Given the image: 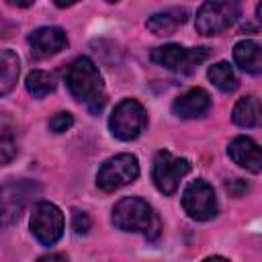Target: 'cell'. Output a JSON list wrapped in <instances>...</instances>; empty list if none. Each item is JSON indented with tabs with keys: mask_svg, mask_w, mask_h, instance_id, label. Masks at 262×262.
<instances>
[{
	"mask_svg": "<svg viewBox=\"0 0 262 262\" xmlns=\"http://www.w3.org/2000/svg\"><path fill=\"white\" fill-rule=\"evenodd\" d=\"M209 108H211V98L201 88H192V90L180 94L174 100V104H172L174 115L180 117V119H196V117H203Z\"/></svg>",
	"mask_w": 262,
	"mask_h": 262,
	"instance_id": "4fadbf2b",
	"label": "cell"
},
{
	"mask_svg": "<svg viewBox=\"0 0 262 262\" xmlns=\"http://www.w3.org/2000/svg\"><path fill=\"white\" fill-rule=\"evenodd\" d=\"M72 227H74V231L78 235H86L88 229H90V217H88V213L78 211V209L72 211Z\"/></svg>",
	"mask_w": 262,
	"mask_h": 262,
	"instance_id": "7402d4cb",
	"label": "cell"
},
{
	"mask_svg": "<svg viewBox=\"0 0 262 262\" xmlns=\"http://www.w3.org/2000/svg\"><path fill=\"white\" fill-rule=\"evenodd\" d=\"M231 119L239 127H256L262 123V102L256 96H244L233 106Z\"/></svg>",
	"mask_w": 262,
	"mask_h": 262,
	"instance_id": "2e32d148",
	"label": "cell"
},
{
	"mask_svg": "<svg viewBox=\"0 0 262 262\" xmlns=\"http://www.w3.org/2000/svg\"><path fill=\"white\" fill-rule=\"evenodd\" d=\"M256 14H258V18H260V20H262V2H260V4H258V8H256Z\"/></svg>",
	"mask_w": 262,
	"mask_h": 262,
	"instance_id": "4316f807",
	"label": "cell"
},
{
	"mask_svg": "<svg viewBox=\"0 0 262 262\" xmlns=\"http://www.w3.org/2000/svg\"><path fill=\"white\" fill-rule=\"evenodd\" d=\"M10 4H14V6H20V8H27V6H31L35 0H8Z\"/></svg>",
	"mask_w": 262,
	"mask_h": 262,
	"instance_id": "cb8c5ba5",
	"label": "cell"
},
{
	"mask_svg": "<svg viewBox=\"0 0 262 262\" xmlns=\"http://www.w3.org/2000/svg\"><path fill=\"white\" fill-rule=\"evenodd\" d=\"M139 176V162L131 154H119L115 158H108L96 174V186L104 192L119 190L121 186L133 182Z\"/></svg>",
	"mask_w": 262,
	"mask_h": 262,
	"instance_id": "8992f818",
	"label": "cell"
},
{
	"mask_svg": "<svg viewBox=\"0 0 262 262\" xmlns=\"http://www.w3.org/2000/svg\"><path fill=\"white\" fill-rule=\"evenodd\" d=\"M18 57L16 53H12L10 49H2L0 53V94L6 96L18 78Z\"/></svg>",
	"mask_w": 262,
	"mask_h": 262,
	"instance_id": "e0dca14e",
	"label": "cell"
},
{
	"mask_svg": "<svg viewBox=\"0 0 262 262\" xmlns=\"http://www.w3.org/2000/svg\"><path fill=\"white\" fill-rule=\"evenodd\" d=\"M209 80H211L221 92H225V94H229V92H233V90L237 88V78H235V74H233V70H231V66H229L227 61H217V63H213V66L209 68Z\"/></svg>",
	"mask_w": 262,
	"mask_h": 262,
	"instance_id": "d6986e66",
	"label": "cell"
},
{
	"mask_svg": "<svg viewBox=\"0 0 262 262\" xmlns=\"http://www.w3.org/2000/svg\"><path fill=\"white\" fill-rule=\"evenodd\" d=\"M18 147H16V127L10 121L8 113L2 115L0 121V162L2 166L10 164V160L16 156Z\"/></svg>",
	"mask_w": 262,
	"mask_h": 262,
	"instance_id": "ac0fdd59",
	"label": "cell"
},
{
	"mask_svg": "<svg viewBox=\"0 0 262 262\" xmlns=\"http://www.w3.org/2000/svg\"><path fill=\"white\" fill-rule=\"evenodd\" d=\"M106 2H111V4H113V2H119V0H106Z\"/></svg>",
	"mask_w": 262,
	"mask_h": 262,
	"instance_id": "83f0119b",
	"label": "cell"
},
{
	"mask_svg": "<svg viewBox=\"0 0 262 262\" xmlns=\"http://www.w3.org/2000/svg\"><path fill=\"white\" fill-rule=\"evenodd\" d=\"M190 172V162L184 158H174L170 151H158L151 166V178L160 192L174 194L180 180Z\"/></svg>",
	"mask_w": 262,
	"mask_h": 262,
	"instance_id": "52a82bcc",
	"label": "cell"
},
{
	"mask_svg": "<svg viewBox=\"0 0 262 262\" xmlns=\"http://www.w3.org/2000/svg\"><path fill=\"white\" fill-rule=\"evenodd\" d=\"M70 94L82 102L92 115H98L106 102L104 84L98 68L90 57H76L63 72Z\"/></svg>",
	"mask_w": 262,
	"mask_h": 262,
	"instance_id": "6da1fadb",
	"label": "cell"
},
{
	"mask_svg": "<svg viewBox=\"0 0 262 262\" xmlns=\"http://www.w3.org/2000/svg\"><path fill=\"white\" fill-rule=\"evenodd\" d=\"M31 231L43 246H53L63 233V215L61 211L47 201L35 203L31 213Z\"/></svg>",
	"mask_w": 262,
	"mask_h": 262,
	"instance_id": "9c48e42d",
	"label": "cell"
},
{
	"mask_svg": "<svg viewBox=\"0 0 262 262\" xmlns=\"http://www.w3.org/2000/svg\"><path fill=\"white\" fill-rule=\"evenodd\" d=\"M25 86H27V92H29L33 98H43V96H47V94L53 92L55 82H53V76H51V74L41 72V70H35V72H31V74L27 76Z\"/></svg>",
	"mask_w": 262,
	"mask_h": 262,
	"instance_id": "ffe728a7",
	"label": "cell"
},
{
	"mask_svg": "<svg viewBox=\"0 0 262 262\" xmlns=\"http://www.w3.org/2000/svg\"><path fill=\"white\" fill-rule=\"evenodd\" d=\"M66 45H68V37L59 27H41L29 37L31 55L35 59L51 57L61 49H66Z\"/></svg>",
	"mask_w": 262,
	"mask_h": 262,
	"instance_id": "8fae6325",
	"label": "cell"
},
{
	"mask_svg": "<svg viewBox=\"0 0 262 262\" xmlns=\"http://www.w3.org/2000/svg\"><path fill=\"white\" fill-rule=\"evenodd\" d=\"M188 12L184 8H170L164 12H156L147 18L145 27L154 33V35H172L180 25L186 23Z\"/></svg>",
	"mask_w": 262,
	"mask_h": 262,
	"instance_id": "5bb4252c",
	"label": "cell"
},
{
	"mask_svg": "<svg viewBox=\"0 0 262 262\" xmlns=\"http://www.w3.org/2000/svg\"><path fill=\"white\" fill-rule=\"evenodd\" d=\"M233 61L248 74H262V45H258L256 41L235 43Z\"/></svg>",
	"mask_w": 262,
	"mask_h": 262,
	"instance_id": "9a60e30c",
	"label": "cell"
},
{
	"mask_svg": "<svg viewBox=\"0 0 262 262\" xmlns=\"http://www.w3.org/2000/svg\"><path fill=\"white\" fill-rule=\"evenodd\" d=\"M242 12L239 0H205L196 12V31L201 35H217L229 29Z\"/></svg>",
	"mask_w": 262,
	"mask_h": 262,
	"instance_id": "3957f363",
	"label": "cell"
},
{
	"mask_svg": "<svg viewBox=\"0 0 262 262\" xmlns=\"http://www.w3.org/2000/svg\"><path fill=\"white\" fill-rule=\"evenodd\" d=\"M41 194V186L33 180H8L2 186V223L10 225L20 217L25 207Z\"/></svg>",
	"mask_w": 262,
	"mask_h": 262,
	"instance_id": "ba28073f",
	"label": "cell"
},
{
	"mask_svg": "<svg viewBox=\"0 0 262 262\" xmlns=\"http://www.w3.org/2000/svg\"><path fill=\"white\" fill-rule=\"evenodd\" d=\"M74 125V117L70 113H57L49 119V129L53 133H63Z\"/></svg>",
	"mask_w": 262,
	"mask_h": 262,
	"instance_id": "44dd1931",
	"label": "cell"
},
{
	"mask_svg": "<svg viewBox=\"0 0 262 262\" xmlns=\"http://www.w3.org/2000/svg\"><path fill=\"white\" fill-rule=\"evenodd\" d=\"M227 156L233 160V164L248 172H262V147L250 137L239 135L231 139V143L227 145Z\"/></svg>",
	"mask_w": 262,
	"mask_h": 262,
	"instance_id": "7c38bea8",
	"label": "cell"
},
{
	"mask_svg": "<svg viewBox=\"0 0 262 262\" xmlns=\"http://www.w3.org/2000/svg\"><path fill=\"white\" fill-rule=\"evenodd\" d=\"M147 125V115H145V108L133 100V98H125L121 100L111 119H108V127H111V133L121 139V141H131L135 139Z\"/></svg>",
	"mask_w": 262,
	"mask_h": 262,
	"instance_id": "5b68a950",
	"label": "cell"
},
{
	"mask_svg": "<svg viewBox=\"0 0 262 262\" xmlns=\"http://www.w3.org/2000/svg\"><path fill=\"white\" fill-rule=\"evenodd\" d=\"M53 2H55V6H59V8H68V6L76 4L78 0H53Z\"/></svg>",
	"mask_w": 262,
	"mask_h": 262,
	"instance_id": "d4e9b609",
	"label": "cell"
},
{
	"mask_svg": "<svg viewBox=\"0 0 262 262\" xmlns=\"http://www.w3.org/2000/svg\"><path fill=\"white\" fill-rule=\"evenodd\" d=\"M225 190L231 194V196H244L246 192H248V182L246 180H242V178H233V180H229V182H225Z\"/></svg>",
	"mask_w": 262,
	"mask_h": 262,
	"instance_id": "603a6c76",
	"label": "cell"
},
{
	"mask_svg": "<svg viewBox=\"0 0 262 262\" xmlns=\"http://www.w3.org/2000/svg\"><path fill=\"white\" fill-rule=\"evenodd\" d=\"M39 260H66V256H61V254H49V256H41Z\"/></svg>",
	"mask_w": 262,
	"mask_h": 262,
	"instance_id": "484cf974",
	"label": "cell"
},
{
	"mask_svg": "<svg viewBox=\"0 0 262 262\" xmlns=\"http://www.w3.org/2000/svg\"><path fill=\"white\" fill-rule=\"evenodd\" d=\"M211 55V49L209 47H192V49H186V47H180V45H162V47H156L151 51V61L166 68V70H172L176 74H192L207 57Z\"/></svg>",
	"mask_w": 262,
	"mask_h": 262,
	"instance_id": "277c9868",
	"label": "cell"
},
{
	"mask_svg": "<svg viewBox=\"0 0 262 262\" xmlns=\"http://www.w3.org/2000/svg\"><path fill=\"white\" fill-rule=\"evenodd\" d=\"M182 207L190 219L207 221L217 213V199L213 186L205 180H192L182 192Z\"/></svg>",
	"mask_w": 262,
	"mask_h": 262,
	"instance_id": "30bf717a",
	"label": "cell"
},
{
	"mask_svg": "<svg viewBox=\"0 0 262 262\" xmlns=\"http://www.w3.org/2000/svg\"><path fill=\"white\" fill-rule=\"evenodd\" d=\"M113 225L121 231H137L149 242H156L162 233V221L158 213L137 196H125L115 205Z\"/></svg>",
	"mask_w": 262,
	"mask_h": 262,
	"instance_id": "7a4b0ae2",
	"label": "cell"
}]
</instances>
